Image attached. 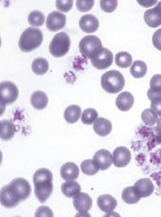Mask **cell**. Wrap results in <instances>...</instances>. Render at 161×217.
Listing matches in <instances>:
<instances>
[{
  "instance_id": "obj_1",
  "label": "cell",
  "mask_w": 161,
  "mask_h": 217,
  "mask_svg": "<svg viewBox=\"0 0 161 217\" xmlns=\"http://www.w3.org/2000/svg\"><path fill=\"white\" fill-rule=\"evenodd\" d=\"M31 192V187L27 180L21 177L15 178L1 188V203L6 208H14L26 199Z\"/></svg>"
},
{
  "instance_id": "obj_2",
  "label": "cell",
  "mask_w": 161,
  "mask_h": 217,
  "mask_svg": "<svg viewBox=\"0 0 161 217\" xmlns=\"http://www.w3.org/2000/svg\"><path fill=\"white\" fill-rule=\"evenodd\" d=\"M53 175L51 172L45 168L38 169L33 176L34 193L42 203H45L52 193Z\"/></svg>"
},
{
  "instance_id": "obj_3",
  "label": "cell",
  "mask_w": 161,
  "mask_h": 217,
  "mask_svg": "<svg viewBox=\"0 0 161 217\" xmlns=\"http://www.w3.org/2000/svg\"><path fill=\"white\" fill-rule=\"evenodd\" d=\"M43 35L38 29L29 27L21 34L19 46L21 51L29 52L39 47L43 40Z\"/></svg>"
},
{
  "instance_id": "obj_4",
  "label": "cell",
  "mask_w": 161,
  "mask_h": 217,
  "mask_svg": "<svg viewBox=\"0 0 161 217\" xmlns=\"http://www.w3.org/2000/svg\"><path fill=\"white\" fill-rule=\"evenodd\" d=\"M101 81L102 88L106 92L111 94L119 92L123 89L125 84L123 75L115 70H110L103 74Z\"/></svg>"
},
{
  "instance_id": "obj_5",
  "label": "cell",
  "mask_w": 161,
  "mask_h": 217,
  "mask_svg": "<svg viewBox=\"0 0 161 217\" xmlns=\"http://www.w3.org/2000/svg\"><path fill=\"white\" fill-rule=\"evenodd\" d=\"M70 45L69 35L64 32H59L54 36L49 46V52L56 57H62L68 52Z\"/></svg>"
},
{
  "instance_id": "obj_6",
  "label": "cell",
  "mask_w": 161,
  "mask_h": 217,
  "mask_svg": "<svg viewBox=\"0 0 161 217\" xmlns=\"http://www.w3.org/2000/svg\"><path fill=\"white\" fill-rule=\"evenodd\" d=\"M89 59L94 67L98 69H104L112 64L113 55L108 49L103 47L95 52Z\"/></svg>"
},
{
  "instance_id": "obj_7",
  "label": "cell",
  "mask_w": 161,
  "mask_h": 217,
  "mask_svg": "<svg viewBox=\"0 0 161 217\" xmlns=\"http://www.w3.org/2000/svg\"><path fill=\"white\" fill-rule=\"evenodd\" d=\"M103 47L99 38L93 35H88L83 38L79 44L80 52L82 55L89 59L97 50Z\"/></svg>"
},
{
  "instance_id": "obj_8",
  "label": "cell",
  "mask_w": 161,
  "mask_h": 217,
  "mask_svg": "<svg viewBox=\"0 0 161 217\" xmlns=\"http://www.w3.org/2000/svg\"><path fill=\"white\" fill-rule=\"evenodd\" d=\"M0 101L3 105H8L14 103L17 100L19 91L16 85L8 81L0 83Z\"/></svg>"
},
{
  "instance_id": "obj_9",
  "label": "cell",
  "mask_w": 161,
  "mask_h": 217,
  "mask_svg": "<svg viewBox=\"0 0 161 217\" xmlns=\"http://www.w3.org/2000/svg\"><path fill=\"white\" fill-rule=\"evenodd\" d=\"M66 22V17L65 15L58 11H54L47 16L46 26L50 31L55 32L63 28Z\"/></svg>"
},
{
  "instance_id": "obj_10",
  "label": "cell",
  "mask_w": 161,
  "mask_h": 217,
  "mask_svg": "<svg viewBox=\"0 0 161 217\" xmlns=\"http://www.w3.org/2000/svg\"><path fill=\"white\" fill-rule=\"evenodd\" d=\"M144 18L150 27L155 28L161 25V1L154 7L147 10L144 13Z\"/></svg>"
},
{
  "instance_id": "obj_11",
  "label": "cell",
  "mask_w": 161,
  "mask_h": 217,
  "mask_svg": "<svg viewBox=\"0 0 161 217\" xmlns=\"http://www.w3.org/2000/svg\"><path fill=\"white\" fill-rule=\"evenodd\" d=\"M114 165L118 167H124L130 162L131 157L130 151L124 146L116 148L113 152Z\"/></svg>"
},
{
  "instance_id": "obj_12",
  "label": "cell",
  "mask_w": 161,
  "mask_h": 217,
  "mask_svg": "<svg viewBox=\"0 0 161 217\" xmlns=\"http://www.w3.org/2000/svg\"><path fill=\"white\" fill-rule=\"evenodd\" d=\"M73 204L76 210L84 213L90 210L92 206V198L85 193H79L73 198Z\"/></svg>"
},
{
  "instance_id": "obj_13",
  "label": "cell",
  "mask_w": 161,
  "mask_h": 217,
  "mask_svg": "<svg viewBox=\"0 0 161 217\" xmlns=\"http://www.w3.org/2000/svg\"><path fill=\"white\" fill-rule=\"evenodd\" d=\"M93 159L101 170H105L109 168L112 164V155L109 151L101 149L95 153Z\"/></svg>"
},
{
  "instance_id": "obj_14",
  "label": "cell",
  "mask_w": 161,
  "mask_h": 217,
  "mask_svg": "<svg viewBox=\"0 0 161 217\" xmlns=\"http://www.w3.org/2000/svg\"><path fill=\"white\" fill-rule=\"evenodd\" d=\"M79 24L83 32L90 33H93L97 30L99 26V22L94 15L86 14L81 17Z\"/></svg>"
},
{
  "instance_id": "obj_15",
  "label": "cell",
  "mask_w": 161,
  "mask_h": 217,
  "mask_svg": "<svg viewBox=\"0 0 161 217\" xmlns=\"http://www.w3.org/2000/svg\"><path fill=\"white\" fill-rule=\"evenodd\" d=\"M133 187L138 195L141 198L150 196L153 193L154 186L151 180L148 178H143L138 180Z\"/></svg>"
},
{
  "instance_id": "obj_16",
  "label": "cell",
  "mask_w": 161,
  "mask_h": 217,
  "mask_svg": "<svg viewBox=\"0 0 161 217\" xmlns=\"http://www.w3.org/2000/svg\"><path fill=\"white\" fill-rule=\"evenodd\" d=\"M97 203L99 209L106 213L112 212L117 205L116 199L108 194L100 195L97 198Z\"/></svg>"
},
{
  "instance_id": "obj_17",
  "label": "cell",
  "mask_w": 161,
  "mask_h": 217,
  "mask_svg": "<svg viewBox=\"0 0 161 217\" xmlns=\"http://www.w3.org/2000/svg\"><path fill=\"white\" fill-rule=\"evenodd\" d=\"M61 177L67 181L77 179L79 175V169L78 166L72 162H68L63 165L60 170Z\"/></svg>"
},
{
  "instance_id": "obj_18",
  "label": "cell",
  "mask_w": 161,
  "mask_h": 217,
  "mask_svg": "<svg viewBox=\"0 0 161 217\" xmlns=\"http://www.w3.org/2000/svg\"><path fill=\"white\" fill-rule=\"evenodd\" d=\"M134 103L132 94L128 91H124L119 94L116 100V105L120 111H125L130 109Z\"/></svg>"
},
{
  "instance_id": "obj_19",
  "label": "cell",
  "mask_w": 161,
  "mask_h": 217,
  "mask_svg": "<svg viewBox=\"0 0 161 217\" xmlns=\"http://www.w3.org/2000/svg\"><path fill=\"white\" fill-rule=\"evenodd\" d=\"M93 127L95 132L98 135L103 137L108 135L112 129L111 122L102 117L98 118L94 123Z\"/></svg>"
},
{
  "instance_id": "obj_20",
  "label": "cell",
  "mask_w": 161,
  "mask_h": 217,
  "mask_svg": "<svg viewBox=\"0 0 161 217\" xmlns=\"http://www.w3.org/2000/svg\"><path fill=\"white\" fill-rule=\"evenodd\" d=\"M48 98L45 93L41 91L34 92L31 95V102L32 106L36 109L41 110L47 106Z\"/></svg>"
},
{
  "instance_id": "obj_21",
  "label": "cell",
  "mask_w": 161,
  "mask_h": 217,
  "mask_svg": "<svg viewBox=\"0 0 161 217\" xmlns=\"http://www.w3.org/2000/svg\"><path fill=\"white\" fill-rule=\"evenodd\" d=\"M15 126L11 121L4 120L0 122V138L3 141H8L14 136Z\"/></svg>"
},
{
  "instance_id": "obj_22",
  "label": "cell",
  "mask_w": 161,
  "mask_h": 217,
  "mask_svg": "<svg viewBox=\"0 0 161 217\" xmlns=\"http://www.w3.org/2000/svg\"><path fill=\"white\" fill-rule=\"evenodd\" d=\"M61 190L63 193L67 197L72 198L80 192L81 187L76 181L69 180L62 184Z\"/></svg>"
},
{
  "instance_id": "obj_23",
  "label": "cell",
  "mask_w": 161,
  "mask_h": 217,
  "mask_svg": "<svg viewBox=\"0 0 161 217\" xmlns=\"http://www.w3.org/2000/svg\"><path fill=\"white\" fill-rule=\"evenodd\" d=\"M81 113V109L79 106L77 105H70L65 110L64 118L68 123H74L79 120Z\"/></svg>"
},
{
  "instance_id": "obj_24",
  "label": "cell",
  "mask_w": 161,
  "mask_h": 217,
  "mask_svg": "<svg viewBox=\"0 0 161 217\" xmlns=\"http://www.w3.org/2000/svg\"><path fill=\"white\" fill-rule=\"evenodd\" d=\"M147 67L145 63L141 60L135 61L130 69V73L136 78L144 77L147 73Z\"/></svg>"
},
{
  "instance_id": "obj_25",
  "label": "cell",
  "mask_w": 161,
  "mask_h": 217,
  "mask_svg": "<svg viewBox=\"0 0 161 217\" xmlns=\"http://www.w3.org/2000/svg\"><path fill=\"white\" fill-rule=\"evenodd\" d=\"M122 198L126 203L132 204L138 202L141 197L136 192L133 186L126 187L122 193Z\"/></svg>"
},
{
  "instance_id": "obj_26",
  "label": "cell",
  "mask_w": 161,
  "mask_h": 217,
  "mask_svg": "<svg viewBox=\"0 0 161 217\" xmlns=\"http://www.w3.org/2000/svg\"><path fill=\"white\" fill-rule=\"evenodd\" d=\"M31 67L34 73L38 75H42L46 73L49 68L47 61L42 58H38L32 62Z\"/></svg>"
},
{
  "instance_id": "obj_27",
  "label": "cell",
  "mask_w": 161,
  "mask_h": 217,
  "mask_svg": "<svg viewBox=\"0 0 161 217\" xmlns=\"http://www.w3.org/2000/svg\"><path fill=\"white\" fill-rule=\"evenodd\" d=\"M82 171L89 176L95 175L99 171V167L94 160L92 159L84 160L80 164Z\"/></svg>"
},
{
  "instance_id": "obj_28",
  "label": "cell",
  "mask_w": 161,
  "mask_h": 217,
  "mask_svg": "<svg viewBox=\"0 0 161 217\" xmlns=\"http://www.w3.org/2000/svg\"><path fill=\"white\" fill-rule=\"evenodd\" d=\"M132 61L131 56L127 52H120L115 55V63L121 68H126L129 67L131 65Z\"/></svg>"
},
{
  "instance_id": "obj_29",
  "label": "cell",
  "mask_w": 161,
  "mask_h": 217,
  "mask_svg": "<svg viewBox=\"0 0 161 217\" xmlns=\"http://www.w3.org/2000/svg\"><path fill=\"white\" fill-rule=\"evenodd\" d=\"M28 20L30 24L32 26L39 27L43 24L45 21V16L42 12L39 11H34L29 14Z\"/></svg>"
},
{
  "instance_id": "obj_30",
  "label": "cell",
  "mask_w": 161,
  "mask_h": 217,
  "mask_svg": "<svg viewBox=\"0 0 161 217\" xmlns=\"http://www.w3.org/2000/svg\"><path fill=\"white\" fill-rule=\"evenodd\" d=\"M157 113L152 109L147 108L141 114V118L143 122L150 126L154 125L158 119Z\"/></svg>"
},
{
  "instance_id": "obj_31",
  "label": "cell",
  "mask_w": 161,
  "mask_h": 217,
  "mask_svg": "<svg viewBox=\"0 0 161 217\" xmlns=\"http://www.w3.org/2000/svg\"><path fill=\"white\" fill-rule=\"evenodd\" d=\"M98 115L94 109L88 108L85 110L82 113L81 121L86 125H91L96 119Z\"/></svg>"
},
{
  "instance_id": "obj_32",
  "label": "cell",
  "mask_w": 161,
  "mask_h": 217,
  "mask_svg": "<svg viewBox=\"0 0 161 217\" xmlns=\"http://www.w3.org/2000/svg\"><path fill=\"white\" fill-rule=\"evenodd\" d=\"M100 3L102 9L108 13L114 11L118 5V1L117 0H101Z\"/></svg>"
},
{
  "instance_id": "obj_33",
  "label": "cell",
  "mask_w": 161,
  "mask_h": 217,
  "mask_svg": "<svg viewBox=\"0 0 161 217\" xmlns=\"http://www.w3.org/2000/svg\"><path fill=\"white\" fill-rule=\"evenodd\" d=\"M94 3V0H77L76 5L77 9L81 12H86L90 10Z\"/></svg>"
},
{
  "instance_id": "obj_34",
  "label": "cell",
  "mask_w": 161,
  "mask_h": 217,
  "mask_svg": "<svg viewBox=\"0 0 161 217\" xmlns=\"http://www.w3.org/2000/svg\"><path fill=\"white\" fill-rule=\"evenodd\" d=\"M73 4V0H56V5L60 11L67 12L72 8Z\"/></svg>"
},
{
  "instance_id": "obj_35",
  "label": "cell",
  "mask_w": 161,
  "mask_h": 217,
  "mask_svg": "<svg viewBox=\"0 0 161 217\" xmlns=\"http://www.w3.org/2000/svg\"><path fill=\"white\" fill-rule=\"evenodd\" d=\"M150 86L152 90L161 91V74H157L153 76L150 81Z\"/></svg>"
},
{
  "instance_id": "obj_36",
  "label": "cell",
  "mask_w": 161,
  "mask_h": 217,
  "mask_svg": "<svg viewBox=\"0 0 161 217\" xmlns=\"http://www.w3.org/2000/svg\"><path fill=\"white\" fill-rule=\"evenodd\" d=\"M35 216H53V213L51 209L45 206L39 207L35 213Z\"/></svg>"
},
{
  "instance_id": "obj_37",
  "label": "cell",
  "mask_w": 161,
  "mask_h": 217,
  "mask_svg": "<svg viewBox=\"0 0 161 217\" xmlns=\"http://www.w3.org/2000/svg\"><path fill=\"white\" fill-rule=\"evenodd\" d=\"M152 40L154 46L158 50L161 51V28L154 32Z\"/></svg>"
},
{
  "instance_id": "obj_38",
  "label": "cell",
  "mask_w": 161,
  "mask_h": 217,
  "mask_svg": "<svg viewBox=\"0 0 161 217\" xmlns=\"http://www.w3.org/2000/svg\"><path fill=\"white\" fill-rule=\"evenodd\" d=\"M147 94L148 99L151 101L161 99V91L154 90L150 88Z\"/></svg>"
},
{
  "instance_id": "obj_39",
  "label": "cell",
  "mask_w": 161,
  "mask_h": 217,
  "mask_svg": "<svg viewBox=\"0 0 161 217\" xmlns=\"http://www.w3.org/2000/svg\"><path fill=\"white\" fill-rule=\"evenodd\" d=\"M151 108L161 116V99L151 101Z\"/></svg>"
},
{
  "instance_id": "obj_40",
  "label": "cell",
  "mask_w": 161,
  "mask_h": 217,
  "mask_svg": "<svg viewBox=\"0 0 161 217\" xmlns=\"http://www.w3.org/2000/svg\"><path fill=\"white\" fill-rule=\"evenodd\" d=\"M153 140L157 144H161V131L158 130L156 127H153Z\"/></svg>"
},
{
  "instance_id": "obj_41",
  "label": "cell",
  "mask_w": 161,
  "mask_h": 217,
  "mask_svg": "<svg viewBox=\"0 0 161 217\" xmlns=\"http://www.w3.org/2000/svg\"><path fill=\"white\" fill-rule=\"evenodd\" d=\"M157 2V0H137V2L140 5L145 7L152 6Z\"/></svg>"
},
{
  "instance_id": "obj_42",
  "label": "cell",
  "mask_w": 161,
  "mask_h": 217,
  "mask_svg": "<svg viewBox=\"0 0 161 217\" xmlns=\"http://www.w3.org/2000/svg\"><path fill=\"white\" fill-rule=\"evenodd\" d=\"M157 124L156 127L158 130L161 131V117L158 119Z\"/></svg>"
}]
</instances>
